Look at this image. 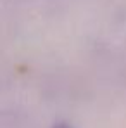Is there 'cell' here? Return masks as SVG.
<instances>
[{
    "mask_svg": "<svg viewBox=\"0 0 126 128\" xmlns=\"http://www.w3.org/2000/svg\"><path fill=\"white\" fill-rule=\"evenodd\" d=\"M54 128H73V126H69V125H55Z\"/></svg>",
    "mask_w": 126,
    "mask_h": 128,
    "instance_id": "1",
    "label": "cell"
}]
</instances>
